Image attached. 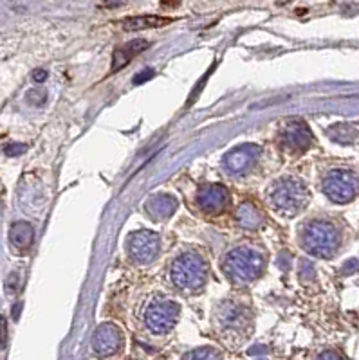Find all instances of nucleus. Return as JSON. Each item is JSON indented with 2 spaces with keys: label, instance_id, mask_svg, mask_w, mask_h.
Wrapping results in <instances>:
<instances>
[{
  "label": "nucleus",
  "instance_id": "6ab92c4d",
  "mask_svg": "<svg viewBox=\"0 0 359 360\" xmlns=\"http://www.w3.org/2000/svg\"><path fill=\"white\" fill-rule=\"evenodd\" d=\"M33 78L37 79V82H42V79H46V78H47V73H44V70H37V73H35V76H33Z\"/></svg>",
  "mask_w": 359,
  "mask_h": 360
},
{
  "label": "nucleus",
  "instance_id": "ddd939ff",
  "mask_svg": "<svg viewBox=\"0 0 359 360\" xmlns=\"http://www.w3.org/2000/svg\"><path fill=\"white\" fill-rule=\"evenodd\" d=\"M145 209L154 220H166L177 209V200L170 195H154L145 204Z\"/></svg>",
  "mask_w": 359,
  "mask_h": 360
},
{
  "label": "nucleus",
  "instance_id": "7ed1b4c3",
  "mask_svg": "<svg viewBox=\"0 0 359 360\" xmlns=\"http://www.w3.org/2000/svg\"><path fill=\"white\" fill-rule=\"evenodd\" d=\"M305 251L316 258H332L340 247V233L338 229L325 220L309 222L302 234Z\"/></svg>",
  "mask_w": 359,
  "mask_h": 360
},
{
  "label": "nucleus",
  "instance_id": "6e6552de",
  "mask_svg": "<svg viewBox=\"0 0 359 360\" xmlns=\"http://www.w3.org/2000/svg\"><path fill=\"white\" fill-rule=\"evenodd\" d=\"M125 344L123 333L121 330L112 323H105L102 326H98L93 337V348L98 355L102 357H112L116 353H120L121 348Z\"/></svg>",
  "mask_w": 359,
  "mask_h": 360
},
{
  "label": "nucleus",
  "instance_id": "20e7f679",
  "mask_svg": "<svg viewBox=\"0 0 359 360\" xmlns=\"http://www.w3.org/2000/svg\"><path fill=\"white\" fill-rule=\"evenodd\" d=\"M269 198L275 209L280 211L282 214H296L307 205L309 191L298 178H282L275 184Z\"/></svg>",
  "mask_w": 359,
  "mask_h": 360
},
{
  "label": "nucleus",
  "instance_id": "f03ea898",
  "mask_svg": "<svg viewBox=\"0 0 359 360\" xmlns=\"http://www.w3.org/2000/svg\"><path fill=\"white\" fill-rule=\"evenodd\" d=\"M266 258L253 247H239L228 252L224 260V270L233 281L251 283L262 274Z\"/></svg>",
  "mask_w": 359,
  "mask_h": 360
},
{
  "label": "nucleus",
  "instance_id": "dca6fc26",
  "mask_svg": "<svg viewBox=\"0 0 359 360\" xmlns=\"http://www.w3.org/2000/svg\"><path fill=\"white\" fill-rule=\"evenodd\" d=\"M237 222L244 229L255 231V229L262 227L264 214L258 211L257 205H253L251 202H244V204L237 209Z\"/></svg>",
  "mask_w": 359,
  "mask_h": 360
},
{
  "label": "nucleus",
  "instance_id": "f3484780",
  "mask_svg": "<svg viewBox=\"0 0 359 360\" xmlns=\"http://www.w3.org/2000/svg\"><path fill=\"white\" fill-rule=\"evenodd\" d=\"M210 350V348H208ZM208 350H201V351H195V353H188L186 359H217L219 353L217 351H208Z\"/></svg>",
  "mask_w": 359,
  "mask_h": 360
},
{
  "label": "nucleus",
  "instance_id": "aec40b11",
  "mask_svg": "<svg viewBox=\"0 0 359 360\" xmlns=\"http://www.w3.org/2000/svg\"><path fill=\"white\" fill-rule=\"evenodd\" d=\"M163 4L168 6V8H175V6H179V0H161Z\"/></svg>",
  "mask_w": 359,
  "mask_h": 360
},
{
  "label": "nucleus",
  "instance_id": "39448f33",
  "mask_svg": "<svg viewBox=\"0 0 359 360\" xmlns=\"http://www.w3.org/2000/svg\"><path fill=\"white\" fill-rule=\"evenodd\" d=\"M323 191L329 200L349 204L359 195V177L349 169H334L323 180Z\"/></svg>",
  "mask_w": 359,
  "mask_h": 360
},
{
  "label": "nucleus",
  "instance_id": "2eb2a0df",
  "mask_svg": "<svg viewBox=\"0 0 359 360\" xmlns=\"http://www.w3.org/2000/svg\"><path fill=\"white\" fill-rule=\"evenodd\" d=\"M172 19H163L156 15H143V17H130V19L121 22L123 31H145V29H156L168 26Z\"/></svg>",
  "mask_w": 359,
  "mask_h": 360
},
{
  "label": "nucleus",
  "instance_id": "f257e3e1",
  "mask_svg": "<svg viewBox=\"0 0 359 360\" xmlns=\"http://www.w3.org/2000/svg\"><path fill=\"white\" fill-rule=\"evenodd\" d=\"M206 278V261L197 252H185L172 265V281L186 294H197L204 287Z\"/></svg>",
  "mask_w": 359,
  "mask_h": 360
},
{
  "label": "nucleus",
  "instance_id": "0eeeda50",
  "mask_svg": "<svg viewBox=\"0 0 359 360\" xmlns=\"http://www.w3.org/2000/svg\"><path fill=\"white\" fill-rule=\"evenodd\" d=\"M159 249H161V238L154 231H138V233L130 234L127 240V251H129L130 260L139 265L156 260Z\"/></svg>",
  "mask_w": 359,
  "mask_h": 360
},
{
  "label": "nucleus",
  "instance_id": "1a4fd4ad",
  "mask_svg": "<svg viewBox=\"0 0 359 360\" xmlns=\"http://www.w3.org/2000/svg\"><path fill=\"white\" fill-rule=\"evenodd\" d=\"M197 204L206 213H222L230 204V191L221 184L206 186L197 193Z\"/></svg>",
  "mask_w": 359,
  "mask_h": 360
},
{
  "label": "nucleus",
  "instance_id": "9b49d317",
  "mask_svg": "<svg viewBox=\"0 0 359 360\" xmlns=\"http://www.w3.org/2000/svg\"><path fill=\"white\" fill-rule=\"evenodd\" d=\"M258 157H260V148L255 144H242V146L231 150L224 162H226V168L233 173H244L257 162Z\"/></svg>",
  "mask_w": 359,
  "mask_h": 360
},
{
  "label": "nucleus",
  "instance_id": "9d476101",
  "mask_svg": "<svg viewBox=\"0 0 359 360\" xmlns=\"http://www.w3.org/2000/svg\"><path fill=\"white\" fill-rule=\"evenodd\" d=\"M282 144L291 151H302L307 150L313 142V133L309 130V126L302 121H293L282 130L280 135Z\"/></svg>",
  "mask_w": 359,
  "mask_h": 360
},
{
  "label": "nucleus",
  "instance_id": "4468645a",
  "mask_svg": "<svg viewBox=\"0 0 359 360\" xmlns=\"http://www.w3.org/2000/svg\"><path fill=\"white\" fill-rule=\"evenodd\" d=\"M148 47V41L147 40H134L130 41V44H125V46H121L120 49H116L114 56H112V73H116V70H121L123 67H127V65L130 64V59L134 58V56H138L139 53H143L145 49Z\"/></svg>",
  "mask_w": 359,
  "mask_h": 360
},
{
  "label": "nucleus",
  "instance_id": "423d86ee",
  "mask_svg": "<svg viewBox=\"0 0 359 360\" xmlns=\"http://www.w3.org/2000/svg\"><path fill=\"white\" fill-rule=\"evenodd\" d=\"M177 319H179V305L168 301V299L154 301L147 308V314H145V323H147L148 330L157 333V335L170 332L177 323Z\"/></svg>",
  "mask_w": 359,
  "mask_h": 360
},
{
  "label": "nucleus",
  "instance_id": "a211bd4d",
  "mask_svg": "<svg viewBox=\"0 0 359 360\" xmlns=\"http://www.w3.org/2000/svg\"><path fill=\"white\" fill-rule=\"evenodd\" d=\"M8 342V324H6V317H0V346H6Z\"/></svg>",
  "mask_w": 359,
  "mask_h": 360
},
{
  "label": "nucleus",
  "instance_id": "f8f14e48",
  "mask_svg": "<svg viewBox=\"0 0 359 360\" xmlns=\"http://www.w3.org/2000/svg\"><path fill=\"white\" fill-rule=\"evenodd\" d=\"M35 240V229L28 222H15L10 231V243L15 252L26 254Z\"/></svg>",
  "mask_w": 359,
  "mask_h": 360
}]
</instances>
